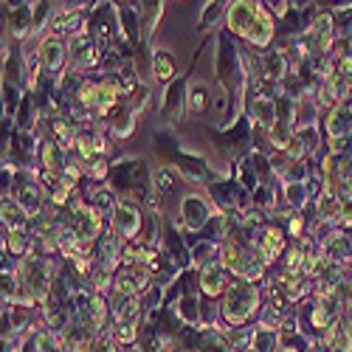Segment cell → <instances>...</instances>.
<instances>
[{"label":"cell","instance_id":"cell-3","mask_svg":"<svg viewBox=\"0 0 352 352\" xmlns=\"http://www.w3.org/2000/svg\"><path fill=\"white\" fill-rule=\"evenodd\" d=\"M141 228H144V212L138 209V203L122 197L116 212L110 214V231L116 237H122L124 243H138Z\"/></svg>","mask_w":352,"mask_h":352},{"label":"cell","instance_id":"cell-7","mask_svg":"<svg viewBox=\"0 0 352 352\" xmlns=\"http://www.w3.org/2000/svg\"><path fill=\"white\" fill-rule=\"evenodd\" d=\"M87 28V17L82 12V6H65V9H56L51 14L48 23V37H60V40H71L76 34H85Z\"/></svg>","mask_w":352,"mask_h":352},{"label":"cell","instance_id":"cell-37","mask_svg":"<svg viewBox=\"0 0 352 352\" xmlns=\"http://www.w3.org/2000/svg\"><path fill=\"white\" fill-rule=\"evenodd\" d=\"M285 231H287V234H293V237H296V240L307 237L310 226H307L305 212H287V214H285Z\"/></svg>","mask_w":352,"mask_h":352},{"label":"cell","instance_id":"cell-28","mask_svg":"<svg viewBox=\"0 0 352 352\" xmlns=\"http://www.w3.org/2000/svg\"><path fill=\"white\" fill-rule=\"evenodd\" d=\"M189 256H192V268H195V271H203L206 265H212V262L220 259V245L212 243V240H200V243L189 251Z\"/></svg>","mask_w":352,"mask_h":352},{"label":"cell","instance_id":"cell-2","mask_svg":"<svg viewBox=\"0 0 352 352\" xmlns=\"http://www.w3.org/2000/svg\"><path fill=\"white\" fill-rule=\"evenodd\" d=\"M220 209H214V200H206L203 192H186L181 197V212L178 214L186 226V234H203V228L212 223V217Z\"/></svg>","mask_w":352,"mask_h":352},{"label":"cell","instance_id":"cell-39","mask_svg":"<svg viewBox=\"0 0 352 352\" xmlns=\"http://www.w3.org/2000/svg\"><path fill=\"white\" fill-rule=\"evenodd\" d=\"M226 9H228V3H209L206 9H203V14H200V25L206 28V25H214L220 17L226 20Z\"/></svg>","mask_w":352,"mask_h":352},{"label":"cell","instance_id":"cell-22","mask_svg":"<svg viewBox=\"0 0 352 352\" xmlns=\"http://www.w3.org/2000/svg\"><path fill=\"white\" fill-rule=\"evenodd\" d=\"M82 195H85V203H91V206L102 214H113L116 206H119V200H122L110 186H96V184H91V189H82Z\"/></svg>","mask_w":352,"mask_h":352},{"label":"cell","instance_id":"cell-19","mask_svg":"<svg viewBox=\"0 0 352 352\" xmlns=\"http://www.w3.org/2000/svg\"><path fill=\"white\" fill-rule=\"evenodd\" d=\"M0 220H3V231H28L32 228V217H28L23 209H20V203L6 195L3 203H0Z\"/></svg>","mask_w":352,"mask_h":352},{"label":"cell","instance_id":"cell-43","mask_svg":"<svg viewBox=\"0 0 352 352\" xmlns=\"http://www.w3.org/2000/svg\"><path fill=\"white\" fill-rule=\"evenodd\" d=\"M279 352H290V349H279Z\"/></svg>","mask_w":352,"mask_h":352},{"label":"cell","instance_id":"cell-41","mask_svg":"<svg viewBox=\"0 0 352 352\" xmlns=\"http://www.w3.org/2000/svg\"><path fill=\"white\" fill-rule=\"evenodd\" d=\"M336 74L352 82V54L349 56H338V60H336Z\"/></svg>","mask_w":352,"mask_h":352},{"label":"cell","instance_id":"cell-32","mask_svg":"<svg viewBox=\"0 0 352 352\" xmlns=\"http://www.w3.org/2000/svg\"><path fill=\"white\" fill-rule=\"evenodd\" d=\"M209 104H212V96L206 91V85H203V82H192L189 85V96H186V110L192 116H203V113L209 110Z\"/></svg>","mask_w":352,"mask_h":352},{"label":"cell","instance_id":"cell-29","mask_svg":"<svg viewBox=\"0 0 352 352\" xmlns=\"http://www.w3.org/2000/svg\"><path fill=\"white\" fill-rule=\"evenodd\" d=\"M310 189L307 184H290V186H282V200L290 212H305V206L310 203Z\"/></svg>","mask_w":352,"mask_h":352},{"label":"cell","instance_id":"cell-12","mask_svg":"<svg viewBox=\"0 0 352 352\" xmlns=\"http://www.w3.org/2000/svg\"><path fill=\"white\" fill-rule=\"evenodd\" d=\"M124 102H127V96H124V87L119 85V79L116 76L99 79V102H96L99 119H113V116L124 107Z\"/></svg>","mask_w":352,"mask_h":352},{"label":"cell","instance_id":"cell-34","mask_svg":"<svg viewBox=\"0 0 352 352\" xmlns=\"http://www.w3.org/2000/svg\"><path fill=\"white\" fill-rule=\"evenodd\" d=\"M248 352H279V330L254 324V344Z\"/></svg>","mask_w":352,"mask_h":352},{"label":"cell","instance_id":"cell-8","mask_svg":"<svg viewBox=\"0 0 352 352\" xmlns=\"http://www.w3.org/2000/svg\"><path fill=\"white\" fill-rule=\"evenodd\" d=\"M37 60H40V65H43V71L48 74V76H60L65 68H68V43L65 40H60V37H43L40 40V45H37Z\"/></svg>","mask_w":352,"mask_h":352},{"label":"cell","instance_id":"cell-5","mask_svg":"<svg viewBox=\"0 0 352 352\" xmlns=\"http://www.w3.org/2000/svg\"><path fill=\"white\" fill-rule=\"evenodd\" d=\"M68 56H71V65L82 74L87 71H102V60H104V48L91 37V32L76 34L68 40Z\"/></svg>","mask_w":352,"mask_h":352},{"label":"cell","instance_id":"cell-16","mask_svg":"<svg viewBox=\"0 0 352 352\" xmlns=\"http://www.w3.org/2000/svg\"><path fill=\"white\" fill-rule=\"evenodd\" d=\"M344 197L333 189H321V195L316 197V220L318 223H327L333 228H338V220L344 214Z\"/></svg>","mask_w":352,"mask_h":352},{"label":"cell","instance_id":"cell-26","mask_svg":"<svg viewBox=\"0 0 352 352\" xmlns=\"http://www.w3.org/2000/svg\"><path fill=\"white\" fill-rule=\"evenodd\" d=\"M107 336L113 338V344L119 349H133L138 344V336H141V321H130V324H113L107 330Z\"/></svg>","mask_w":352,"mask_h":352},{"label":"cell","instance_id":"cell-14","mask_svg":"<svg viewBox=\"0 0 352 352\" xmlns=\"http://www.w3.org/2000/svg\"><path fill=\"white\" fill-rule=\"evenodd\" d=\"M274 37H276V20H274V14L268 12V6L262 3V12L256 14V20L251 23V28L245 32V43L248 45H254V48H259V51H265L271 43H274Z\"/></svg>","mask_w":352,"mask_h":352},{"label":"cell","instance_id":"cell-25","mask_svg":"<svg viewBox=\"0 0 352 352\" xmlns=\"http://www.w3.org/2000/svg\"><path fill=\"white\" fill-rule=\"evenodd\" d=\"M153 79L158 85H172L175 79H178V68H175V60L169 51H155L153 54Z\"/></svg>","mask_w":352,"mask_h":352},{"label":"cell","instance_id":"cell-42","mask_svg":"<svg viewBox=\"0 0 352 352\" xmlns=\"http://www.w3.org/2000/svg\"><path fill=\"white\" fill-rule=\"evenodd\" d=\"M172 352H200V349L197 346H175Z\"/></svg>","mask_w":352,"mask_h":352},{"label":"cell","instance_id":"cell-27","mask_svg":"<svg viewBox=\"0 0 352 352\" xmlns=\"http://www.w3.org/2000/svg\"><path fill=\"white\" fill-rule=\"evenodd\" d=\"M138 14H141V25H144V37H141V40H153L158 23H161L164 14H166L164 3H153V0H150V3H141Z\"/></svg>","mask_w":352,"mask_h":352},{"label":"cell","instance_id":"cell-9","mask_svg":"<svg viewBox=\"0 0 352 352\" xmlns=\"http://www.w3.org/2000/svg\"><path fill=\"white\" fill-rule=\"evenodd\" d=\"M262 12L259 0H234L226 9V34L231 37H245V32L251 28V23L256 20V14Z\"/></svg>","mask_w":352,"mask_h":352},{"label":"cell","instance_id":"cell-13","mask_svg":"<svg viewBox=\"0 0 352 352\" xmlns=\"http://www.w3.org/2000/svg\"><path fill=\"white\" fill-rule=\"evenodd\" d=\"M76 161L82 164V166H87V164H94V161H99V158H107V153H110V144H107V138L104 135H99V133H94L91 127H79V135H76Z\"/></svg>","mask_w":352,"mask_h":352},{"label":"cell","instance_id":"cell-36","mask_svg":"<svg viewBox=\"0 0 352 352\" xmlns=\"http://www.w3.org/2000/svg\"><path fill=\"white\" fill-rule=\"evenodd\" d=\"M310 178H313V166L307 161H290L279 181L282 186H290V184H310Z\"/></svg>","mask_w":352,"mask_h":352},{"label":"cell","instance_id":"cell-6","mask_svg":"<svg viewBox=\"0 0 352 352\" xmlns=\"http://www.w3.org/2000/svg\"><path fill=\"white\" fill-rule=\"evenodd\" d=\"M254 248H256L259 259L265 262L268 268L276 265V262L285 259V254H287V231L282 226H276V223H268L265 228H262Z\"/></svg>","mask_w":352,"mask_h":352},{"label":"cell","instance_id":"cell-10","mask_svg":"<svg viewBox=\"0 0 352 352\" xmlns=\"http://www.w3.org/2000/svg\"><path fill=\"white\" fill-rule=\"evenodd\" d=\"M6 28L9 37L25 43L28 37L37 34V23H34V3H9L6 9Z\"/></svg>","mask_w":352,"mask_h":352},{"label":"cell","instance_id":"cell-18","mask_svg":"<svg viewBox=\"0 0 352 352\" xmlns=\"http://www.w3.org/2000/svg\"><path fill=\"white\" fill-rule=\"evenodd\" d=\"M186 96H189V82H186L184 76H178V79H175V82L166 87L164 110H166V116H169L175 124L184 119V113H189V110H186Z\"/></svg>","mask_w":352,"mask_h":352},{"label":"cell","instance_id":"cell-20","mask_svg":"<svg viewBox=\"0 0 352 352\" xmlns=\"http://www.w3.org/2000/svg\"><path fill=\"white\" fill-rule=\"evenodd\" d=\"M40 169H45V172H51V175H63V169H65V164H68V158H65V150L60 144H56L51 135L48 138H43L40 141Z\"/></svg>","mask_w":352,"mask_h":352},{"label":"cell","instance_id":"cell-4","mask_svg":"<svg viewBox=\"0 0 352 352\" xmlns=\"http://www.w3.org/2000/svg\"><path fill=\"white\" fill-rule=\"evenodd\" d=\"M71 217V228H74V234H76V240H79V245L91 254L94 248H96V243L102 240V212H96L91 203H85V206H79L74 214H68Z\"/></svg>","mask_w":352,"mask_h":352},{"label":"cell","instance_id":"cell-1","mask_svg":"<svg viewBox=\"0 0 352 352\" xmlns=\"http://www.w3.org/2000/svg\"><path fill=\"white\" fill-rule=\"evenodd\" d=\"M262 307H265V293H262L259 285L231 279L226 296L220 299L223 324L228 330H243L256 313H262Z\"/></svg>","mask_w":352,"mask_h":352},{"label":"cell","instance_id":"cell-17","mask_svg":"<svg viewBox=\"0 0 352 352\" xmlns=\"http://www.w3.org/2000/svg\"><path fill=\"white\" fill-rule=\"evenodd\" d=\"M290 74V60H287V54L285 51H265L259 56V76L265 79L268 85H279L285 76Z\"/></svg>","mask_w":352,"mask_h":352},{"label":"cell","instance_id":"cell-38","mask_svg":"<svg viewBox=\"0 0 352 352\" xmlns=\"http://www.w3.org/2000/svg\"><path fill=\"white\" fill-rule=\"evenodd\" d=\"M34 352H63V338L51 330H40L34 336Z\"/></svg>","mask_w":352,"mask_h":352},{"label":"cell","instance_id":"cell-30","mask_svg":"<svg viewBox=\"0 0 352 352\" xmlns=\"http://www.w3.org/2000/svg\"><path fill=\"white\" fill-rule=\"evenodd\" d=\"M265 138H268V144L274 146L276 153H287V146L293 144V138H296V127L287 124V122H276V124L265 133Z\"/></svg>","mask_w":352,"mask_h":352},{"label":"cell","instance_id":"cell-33","mask_svg":"<svg viewBox=\"0 0 352 352\" xmlns=\"http://www.w3.org/2000/svg\"><path fill=\"white\" fill-rule=\"evenodd\" d=\"M150 186L155 195H161L164 200L175 195V166H158L153 169V178H150Z\"/></svg>","mask_w":352,"mask_h":352},{"label":"cell","instance_id":"cell-35","mask_svg":"<svg viewBox=\"0 0 352 352\" xmlns=\"http://www.w3.org/2000/svg\"><path fill=\"white\" fill-rule=\"evenodd\" d=\"M161 223H164V217H158V214H144V228H141V245H146V248H155L158 251V243H161Z\"/></svg>","mask_w":352,"mask_h":352},{"label":"cell","instance_id":"cell-21","mask_svg":"<svg viewBox=\"0 0 352 352\" xmlns=\"http://www.w3.org/2000/svg\"><path fill=\"white\" fill-rule=\"evenodd\" d=\"M324 133H327V141L352 135V107H346V104L330 107L327 119H324Z\"/></svg>","mask_w":352,"mask_h":352},{"label":"cell","instance_id":"cell-40","mask_svg":"<svg viewBox=\"0 0 352 352\" xmlns=\"http://www.w3.org/2000/svg\"><path fill=\"white\" fill-rule=\"evenodd\" d=\"M87 352H122V349L116 346V344H113V338L104 333V336H96V341L91 344V349H87Z\"/></svg>","mask_w":352,"mask_h":352},{"label":"cell","instance_id":"cell-11","mask_svg":"<svg viewBox=\"0 0 352 352\" xmlns=\"http://www.w3.org/2000/svg\"><path fill=\"white\" fill-rule=\"evenodd\" d=\"M231 279L234 276L226 271V265L220 259L212 262V265H206L203 271H197V287H200V293L206 299H223L228 285H231Z\"/></svg>","mask_w":352,"mask_h":352},{"label":"cell","instance_id":"cell-24","mask_svg":"<svg viewBox=\"0 0 352 352\" xmlns=\"http://www.w3.org/2000/svg\"><path fill=\"white\" fill-rule=\"evenodd\" d=\"M144 310V299L133 296V299H110V313H113V324H130L138 321Z\"/></svg>","mask_w":352,"mask_h":352},{"label":"cell","instance_id":"cell-23","mask_svg":"<svg viewBox=\"0 0 352 352\" xmlns=\"http://www.w3.org/2000/svg\"><path fill=\"white\" fill-rule=\"evenodd\" d=\"M34 234L32 231H9L3 234V251L12 254L14 259H25L34 254Z\"/></svg>","mask_w":352,"mask_h":352},{"label":"cell","instance_id":"cell-15","mask_svg":"<svg viewBox=\"0 0 352 352\" xmlns=\"http://www.w3.org/2000/svg\"><path fill=\"white\" fill-rule=\"evenodd\" d=\"M248 119L254 127H259L262 133H268L276 122H279V116H276V99L268 96V94H256L248 99Z\"/></svg>","mask_w":352,"mask_h":352},{"label":"cell","instance_id":"cell-31","mask_svg":"<svg viewBox=\"0 0 352 352\" xmlns=\"http://www.w3.org/2000/svg\"><path fill=\"white\" fill-rule=\"evenodd\" d=\"M133 130H135V116H133L130 107L124 104V107L110 119V135H113L116 141H124V138L133 135Z\"/></svg>","mask_w":352,"mask_h":352}]
</instances>
